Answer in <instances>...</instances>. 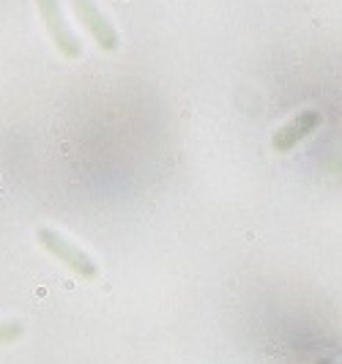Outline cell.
Here are the masks:
<instances>
[{"instance_id": "7a4b0ae2", "label": "cell", "mask_w": 342, "mask_h": 364, "mask_svg": "<svg viewBox=\"0 0 342 364\" xmlns=\"http://www.w3.org/2000/svg\"><path fill=\"white\" fill-rule=\"evenodd\" d=\"M39 3H41V14H44V19H47V28H50V33H53L58 50H61L66 58H77V55H79V41L74 39V33L64 25V14H61L58 3H55V0H39Z\"/></svg>"}, {"instance_id": "277c9868", "label": "cell", "mask_w": 342, "mask_h": 364, "mask_svg": "<svg viewBox=\"0 0 342 364\" xmlns=\"http://www.w3.org/2000/svg\"><path fill=\"white\" fill-rule=\"evenodd\" d=\"M318 124H321V115H318L315 110H307V113H301L296 121H290L285 129H279V132L274 135L272 146L276 148V151H290L298 140H304L310 132H315Z\"/></svg>"}, {"instance_id": "5b68a950", "label": "cell", "mask_w": 342, "mask_h": 364, "mask_svg": "<svg viewBox=\"0 0 342 364\" xmlns=\"http://www.w3.org/2000/svg\"><path fill=\"white\" fill-rule=\"evenodd\" d=\"M25 334L22 320H3L0 323V345H11L14 340H19Z\"/></svg>"}, {"instance_id": "3957f363", "label": "cell", "mask_w": 342, "mask_h": 364, "mask_svg": "<svg viewBox=\"0 0 342 364\" xmlns=\"http://www.w3.org/2000/svg\"><path fill=\"white\" fill-rule=\"evenodd\" d=\"M74 8H77V14L82 17L85 28L93 33V39H96L104 50H115V47H118V36H115V30L110 28V22L102 17V11H99L91 0H77Z\"/></svg>"}, {"instance_id": "6da1fadb", "label": "cell", "mask_w": 342, "mask_h": 364, "mask_svg": "<svg viewBox=\"0 0 342 364\" xmlns=\"http://www.w3.org/2000/svg\"><path fill=\"white\" fill-rule=\"evenodd\" d=\"M39 241L44 244L47 252H53L61 263H66L74 274H79L82 280H93L96 277V263L91 260V255H85L79 247H74L71 241H66L61 233L50 230V227H41L39 230Z\"/></svg>"}, {"instance_id": "8992f818", "label": "cell", "mask_w": 342, "mask_h": 364, "mask_svg": "<svg viewBox=\"0 0 342 364\" xmlns=\"http://www.w3.org/2000/svg\"><path fill=\"white\" fill-rule=\"evenodd\" d=\"M318 364H332V362H318Z\"/></svg>"}]
</instances>
